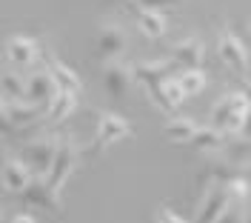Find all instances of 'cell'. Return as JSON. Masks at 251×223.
I'll return each mask as SVG.
<instances>
[{
    "label": "cell",
    "instance_id": "cell-1",
    "mask_svg": "<svg viewBox=\"0 0 251 223\" xmlns=\"http://www.w3.org/2000/svg\"><path fill=\"white\" fill-rule=\"evenodd\" d=\"M126 138H134V129H131V123L126 117L114 114V112H97V132H94L92 140L80 149V155L86 160H94L100 158L111 143L126 140Z\"/></svg>",
    "mask_w": 251,
    "mask_h": 223
},
{
    "label": "cell",
    "instance_id": "cell-2",
    "mask_svg": "<svg viewBox=\"0 0 251 223\" xmlns=\"http://www.w3.org/2000/svg\"><path fill=\"white\" fill-rule=\"evenodd\" d=\"M174 75H180V63L172 60V57H166V60H154V63H137L134 66V80L146 86V92L151 97V103H154L160 112H166V114H172L169 106H166V97H163V83Z\"/></svg>",
    "mask_w": 251,
    "mask_h": 223
},
{
    "label": "cell",
    "instance_id": "cell-3",
    "mask_svg": "<svg viewBox=\"0 0 251 223\" xmlns=\"http://www.w3.org/2000/svg\"><path fill=\"white\" fill-rule=\"evenodd\" d=\"M249 106H251L249 97L243 95L240 89L223 95L217 103H214V109H211V126H217L220 132H226V135H240L243 117H246Z\"/></svg>",
    "mask_w": 251,
    "mask_h": 223
},
{
    "label": "cell",
    "instance_id": "cell-4",
    "mask_svg": "<svg viewBox=\"0 0 251 223\" xmlns=\"http://www.w3.org/2000/svg\"><path fill=\"white\" fill-rule=\"evenodd\" d=\"M83 158L77 149H75V143L69 140V138H60L57 140V152H54V160H51V169H49V186L54 192H60L63 186H66V180L72 177V172H75V166H77V160Z\"/></svg>",
    "mask_w": 251,
    "mask_h": 223
},
{
    "label": "cell",
    "instance_id": "cell-5",
    "mask_svg": "<svg viewBox=\"0 0 251 223\" xmlns=\"http://www.w3.org/2000/svg\"><path fill=\"white\" fill-rule=\"evenodd\" d=\"M231 203H234V197H231L228 186H226V183H211V186L205 189L200 206H197V221H200V223H217V221H223V215L228 212Z\"/></svg>",
    "mask_w": 251,
    "mask_h": 223
},
{
    "label": "cell",
    "instance_id": "cell-6",
    "mask_svg": "<svg viewBox=\"0 0 251 223\" xmlns=\"http://www.w3.org/2000/svg\"><path fill=\"white\" fill-rule=\"evenodd\" d=\"M217 55H220V60L228 66L231 72H237V75H246V72H249V63H251L249 46H246V43H243L231 29H226V32L220 34Z\"/></svg>",
    "mask_w": 251,
    "mask_h": 223
},
{
    "label": "cell",
    "instance_id": "cell-7",
    "mask_svg": "<svg viewBox=\"0 0 251 223\" xmlns=\"http://www.w3.org/2000/svg\"><path fill=\"white\" fill-rule=\"evenodd\" d=\"M20 200L31 209H46V212H60V192H54L49 186V180L43 175H34L26 183V189L20 192Z\"/></svg>",
    "mask_w": 251,
    "mask_h": 223
},
{
    "label": "cell",
    "instance_id": "cell-8",
    "mask_svg": "<svg viewBox=\"0 0 251 223\" xmlns=\"http://www.w3.org/2000/svg\"><path fill=\"white\" fill-rule=\"evenodd\" d=\"M134 83H137V80H134V66L123 63L120 57L103 63V86H106V92H109L114 100H123L126 92H128Z\"/></svg>",
    "mask_w": 251,
    "mask_h": 223
},
{
    "label": "cell",
    "instance_id": "cell-9",
    "mask_svg": "<svg viewBox=\"0 0 251 223\" xmlns=\"http://www.w3.org/2000/svg\"><path fill=\"white\" fill-rule=\"evenodd\" d=\"M54 152H57V138H37V140L26 143V149H23V160L31 166L34 175L46 177L49 169H51V160H54Z\"/></svg>",
    "mask_w": 251,
    "mask_h": 223
},
{
    "label": "cell",
    "instance_id": "cell-10",
    "mask_svg": "<svg viewBox=\"0 0 251 223\" xmlns=\"http://www.w3.org/2000/svg\"><path fill=\"white\" fill-rule=\"evenodd\" d=\"M126 49H128V37H126L123 29L117 23H103L100 32H97V55H100V60L103 63L106 60H117Z\"/></svg>",
    "mask_w": 251,
    "mask_h": 223
},
{
    "label": "cell",
    "instance_id": "cell-11",
    "mask_svg": "<svg viewBox=\"0 0 251 223\" xmlns=\"http://www.w3.org/2000/svg\"><path fill=\"white\" fill-rule=\"evenodd\" d=\"M31 177H34V172H31V166L26 160L9 158L6 166H3V172H0V186H3V192H9V195H20Z\"/></svg>",
    "mask_w": 251,
    "mask_h": 223
},
{
    "label": "cell",
    "instance_id": "cell-12",
    "mask_svg": "<svg viewBox=\"0 0 251 223\" xmlns=\"http://www.w3.org/2000/svg\"><path fill=\"white\" fill-rule=\"evenodd\" d=\"M57 80L51 78V72H31L26 78V100L29 103H40V106H49L51 97L57 95Z\"/></svg>",
    "mask_w": 251,
    "mask_h": 223
},
{
    "label": "cell",
    "instance_id": "cell-13",
    "mask_svg": "<svg viewBox=\"0 0 251 223\" xmlns=\"http://www.w3.org/2000/svg\"><path fill=\"white\" fill-rule=\"evenodd\" d=\"M172 55V60L180 63V69H197V66H203L205 60V46L200 37H186V40H177L172 49H169Z\"/></svg>",
    "mask_w": 251,
    "mask_h": 223
},
{
    "label": "cell",
    "instance_id": "cell-14",
    "mask_svg": "<svg viewBox=\"0 0 251 223\" xmlns=\"http://www.w3.org/2000/svg\"><path fill=\"white\" fill-rule=\"evenodd\" d=\"M6 112H9L15 129H26V126H31V123H37V120L46 117V106L29 103V100H15V97H6Z\"/></svg>",
    "mask_w": 251,
    "mask_h": 223
},
{
    "label": "cell",
    "instance_id": "cell-15",
    "mask_svg": "<svg viewBox=\"0 0 251 223\" xmlns=\"http://www.w3.org/2000/svg\"><path fill=\"white\" fill-rule=\"evenodd\" d=\"M6 57L15 66H31L40 57V43L31 37H23V34H15L6 40Z\"/></svg>",
    "mask_w": 251,
    "mask_h": 223
},
{
    "label": "cell",
    "instance_id": "cell-16",
    "mask_svg": "<svg viewBox=\"0 0 251 223\" xmlns=\"http://www.w3.org/2000/svg\"><path fill=\"white\" fill-rule=\"evenodd\" d=\"M234 175H240V169H237L234 163H228L226 158L208 160L203 169H200V175H197V183H200V186H211V183H228Z\"/></svg>",
    "mask_w": 251,
    "mask_h": 223
},
{
    "label": "cell",
    "instance_id": "cell-17",
    "mask_svg": "<svg viewBox=\"0 0 251 223\" xmlns=\"http://www.w3.org/2000/svg\"><path fill=\"white\" fill-rule=\"evenodd\" d=\"M186 146H191L194 152H203V155H217V152H223V146H226V132H220L217 126L197 129L194 138Z\"/></svg>",
    "mask_w": 251,
    "mask_h": 223
},
{
    "label": "cell",
    "instance_id": "cell-18",
    "mask_svg": "<svg viewBox=\"0 0 251 223\" xmlns=\"http://www.w3.org/2000/svg\"><path fill=\"white\" fill-rule=\"evenodd\" d=\"M134 15H137V29L143 37L160 40L166 34V17L160 9H134Z\"/></svg>",
    "mask_w": 251,
    "mask_h": 223
},
{
    "label": "cell",
    "instance_id": "cell-19",
    "mask_svg": "<svg viewBox=\"0 0 251 223\" xmlns=\"http://www.w3.org/2000/svg\"><path fill=\"white\" fill-rule=\"evenodd\" d=\"M197 123H194V117H172L166 126H163V138L174 146H186L191 138H194V132H197Z\"/></svg>",
    "mask_w": 251,
    "mask_h": 223
},
{
    "label": "cell",
    "instance_id": "cell-20",
    "mask_svg": "<svg viewBox=\"0 0 251 223\" xmlns=\"http://www.w3.org/2000/svg\"><path fill=\"white\" fill-rule=\"evenodd\" d=\"M49 72H51V78L57 80V86H60V89H66V92H75V95H80V92H83V80H80V75L72 69V66H66L63 60H57V57H49Z\"/></svg>",
    "mask_w": 251,
    "mask_h": 223
},
{
    "label": "cell",
    "instance_id": "cell-21",
    "mask_svg": "<svg viewBox=\"0 0 251 223\" xmlns=\"http://www.w3.org/2000/svg\"><path fill=\"white\" fill-rule=\"evenodd\" d=\"M75 109H77V95L75 92H66V89H57V95L51 97V103L46 106V120L63 123Z\"/></svg>",
    "mask_w": 251,
    "mask_h": 223
},
{
    "label": "cell",
    "instance_id": "cell-22",
    "mask_svg": "<svg viewBox=\"0 0 251 223\" xmlns=\"http://www.w3.org/2000/svg\"><path fill=\"white\" fill-rule=\"evenodd\" d=\"M223 158L228 160V163H234L237 169L249 166L251 163V138L237 135L234 140H226V146H223Z\"/></svg>",
    "mask_w": 251,
    "mask_h": 223
},
{
    "label": "cell",
    "instance_id": "cell-23",
    "mask_svg": "<svg viewBox=\"0 0 251 223\" xmlns=\"http://www.w3.org/2000/svg\"><path fill=\"white\" fill-rule=\"evenodd\" d=\"M177 80H180V86H183L186 97L200 95V92L205 89V72L200 69V66H197V69H180Z\"/></svg>",
    "mask_w": 251,
    "mask_h": 223
},
{
    "label": "cell",
    "instance_id": "cell-24",
    "mask_svg": "<svg viewBox=\"0 0 251 223\" xmlns=\"http://www.w3.org/2000/svg\"><path fill=\"white\" fill-rule=\"evenodd\" d=\"M0 95L15 97V100H26V78L17 72H6L0 75Z\"/></svg>",
    "mask_w": 251,
    "mask_h": 223
},
{
    "label": "cell",
    "instance_id": "cell-25",
    "mask_svg": "<svg viewBox=\"0 0 251 223\" xmlns=\"http://www.w3.org/2000/svg\"><path fill=\"white\" fill-rule=\"evenodd\" d=\"M163 97H166V106H169V112H174L180 103H183V100H186V92H183V86H180L177 75L163 83Z\"/></svg>",
    "mask_w": 251,
    "mask_h": 223
},
{
    "label": "cell",
    "instance_id": "cell-26",
    "mask_svg": "<svg viewBox=\"0 0 251 223\" xmlns=\"http://www.w3.org/2000/svg\"><path fill=\"white\" fill-rule=\"evenodd\" d=\"M226 186H228V192H231V197H234V200H249L251 183H249V177L243 175V172H240V175H234L228 183H226Z\"/></svg>",
    "mask_w": 251,
    "mask_h": 223
},
{
    "label": "cell",
    "instance_id": "cell-27",
    "mask_svg": "<svg viewBox=\"0 0 251 223\" xmlns=\"http://www.w3.org/2000/svg\"><path fill=\"white\" fill-rule=\"evenodd\" d=\"M12 132H15V123H12V117H9V112H6V97L0 95V135L9 138Z\"/></svg>",
    "mask_w": 251,
    "mask_h": 223
},
{
    "label": "cell",
    "instance_id": "cell-28",
    "mask_svg": "<svg viewBox=\"0 0 251 223\" xmlns=\"http://www.w3.org/2000/svg\"><path fill=\"white\" fill-rule=\"evenodd\" d=\"M157 221L160 223H183V215H177L169 203H160V209H157Z\"/></svg>",
    "mask_w": 251,
    "mask_h": 223
},
{
    "label": "cell",
    "instance_id": "cell-29",
    "mask_svg": "<svg viewBox=\"0 0 251 223\" xmlns=\"http://www.w3.org/2000/svg\"><path fill=\"white\" fill-rule=\"evenodd\" d=\"M180 0H137L140 9H169V6H177Z\"/></svg>",
    "mask_w": 251,
    "mask_h": 223
},
{
    "label": "cell",
    "instance_id": "cell-30",
    "mask_svg": "<svg viewBox=\"0 0 251 223\" xmlns=\"http://www.w3.org/2000/svg\"><path fill=\"white\" fill-rule=\"evenodd\" d=\"M240 135H243V138H251V106H249V112H246V117H243V129H240Z\"/></svg>",
    "mask_w": 251,
    "mask_h": 223
},
{
    "label": "cell",
    "instance_id": "cell-31",
    "mask_svg": "<svg viewBox=\"0 0 251 223\" xmlns=\"http://www.w3.org/2000/svg\"><path fill=\"white\" fill-rule=\"evenodd\" d=\"M12 158L9 152H6V143H3V135H0V172H3V166H6V160Z\"/></svg>",
    "mask_w": 251,
    "mask_h": 223
},
{
    "label": "cell",
    "instance_id": "cell-32",
    "mask_svg": "<svg viewBox=\"0 0 251 223\" xmlns=\"http://www.w3.org/2000/svg\"><path fill=\"white\" fill-rule=\"evenodd\" d=\"M34 221H37L34 215H15L12 218V223H34Z\"/></svg>",
    "mask_w": 251,
    "mask_h": 223
},
{
    "label": "cell",
    "instance_id": "cell-33",
    "mask_svg": "<svg viewBox=\"0 0 251 223\" xmlns=\"http://www.w3.org/2000/svg\"><path fill=\"white\" fill-rule=\"evenodd\" d=\"M240 92L249 97V103H251V80H240Z\"/></svg>",
    "mask_w": 251,
    "mask_h": 223
},
{
    "label": "cell",
    "instance_id": "cell-34",
    "mask_svg": "<svg viewBox=\"0 0 251 223\" xmlns=\"http://www.w3.org/2000/svg\"><path fill=\"white\" fill-rule=\"evenodd\" d=\"M240 172H243V175L249 177V183H251V163H249V166H243V169H240Z\"/></svg>",
    "mask_w": 251,
    "mask_h": 223
},
{
    "label": "cell",
    "instance_id": "cell-35",
    "mask_svg": "<svg viewBox=\"0 0 251 223\" xmlns=\"http://www.w3.org/2000/svg\"><path fill=\"white\" fill-rule=\"evenodd\" d=\"M249 40H251V17H249Z\"/></svg>",
    "mask_w": 251,
    "mask_h": 223
},
{
    "label": "cell",
    "instance_id": "cell-36",
    "mask_svg": "<svg viewBox=\"0 0 251 223\" xmlns=\"http://www.w3.org/2000/svg\"><path fill=\"white\" fill-rule=\"evenodd\" d=\"M106 3H117V0H106Z\"/></svg>",
    "mask_w": 251,
    "mask_h": 223
},
{
    "label": "cell",
    "instance_id": "cell-37",
    "mask_svg": "<svg viewBox=\"0 0 251 223\" xmlns=\"http://www.w3.org/2000/svg\"><path fill=\"white\" fill-rule=\"evenodd\" d=\"M131 3H137V0H131Z\"/></svg>",
    "mask_w": 251,
    "mask_h": 223
},
{
    "label": "cell",
    "instance_id": "cell-38",
    "mask_svg": "<svg viewBox=\"0 0 251 223\" xmlns=\"http://www.w3.org/2000/svg\"><path fill=\"white\" fill-rule=\"evenodd\" d=\"M0 212H3V209H0ZM0 218H3V215H0Z\"/></svg>",
    "mask_w": 251,
    "mask_h": 223
},
{
    "label": "cell",
    "instance_id": "cell-39",
    "mask_svg": "<svg viewBox=\"0 0 251 223\" xmlns=\"http://www.w3.org/2000/svg\"><path fill=\"white\" fill-rule=\"evenodd\" d=\"M249 200H251V195H249Z\"/></svg>",
    "mask_w": 251,
    "mask_h": 223
}]
</instances>
